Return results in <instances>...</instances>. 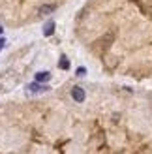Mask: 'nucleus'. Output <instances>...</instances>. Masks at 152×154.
I'll list each match as a JSON object with an SVG mask.
<instances>
[{
  "label": "nucleus",
  "mask_w": 152,
  "mask_h": 154,
  "mask_svg": "<svg viewBox=\"0 0 152 154\" xmlns=\"http://www.w3.org/2000/svg\"><path fill=\"white\" fill-rule=\"evenodd\" d=\"M71 98H73V102L83 103V102H85V98H87L85 88H81V87H73V88H71Z\"/></svg>",
  "instance_id": "f257e3e1"
},
{
  "label": "nucleus",
  "mask_w": 152,
  "mask_h": 154,
  "mask_svg": "<svg viewBox=\"0 0 152 154\" xmlns=\"http://www.w3.org/2000/svg\"><path fill=\"white\" fill-rule=\"evenodd\" d=\"M26 88H28L30 92H47V90H49V87H47L45 83H38V81L26 85Z\"/></svg>",
  "instance_id": "f03ea898"
},
{
  "label": "nucleus",
  "mask_w": 152,
  "mask_h": 154,
  "mask_svg": "<svg viewBox=\"0 0 152 154\" xmlns=\"http://www.w3.org/2000/svg\"><path fill=\"white\" fill-rule=\"evenodd\" d=\"M55 10H56L55 4H41L38 8V13L40 15H51V13H55Z\"/></svg>",
  "instance_id": "7ed1b4c3"
},
{
  "label": "nucleus",
  "mask_w": 152,
  "mask_h": 154,
  "mask_svg": "<svg viewBox=\"0 0 152 154\" xmlns=\"http://www.w3.org/2000/svg\"><path fill=\"white\" fill-rule=\"evenodd\" d=\"M55 28H56V25H55V21H49L47 23V25H45L43 26V36H53V34H55Z\"/></svg>",
  "instance_id": "20e7f679"
},
{
  "label": "nucleus",
  "mask_w": 152,
  "mask_h": 154,
  "mask_svg": "<svg viewBox=\"0 0 152 154\" xmlns=\"http://www.w3.org/2000/svg\"><path fill=\"white\" fill-rule=\"evenodd\" d=\"M49 79H51V73L49 72H38L36 77H34V81H38V83H47Z\"/></svg>",
  "instance_id": "39448f33"
},
{
  "label": "nucleus",
  "mask_w": 152,
  "mask_h": 154,
  "mask_svg": "<svg viewBox=\"0 0 152 154\" xmlns=\"http://www.w3.org/2000/svg\"><path fill=\"white\" fill-rule=\"evenodd\" d=\"M58 68L60 70H70V60L66 57H60V62H58Z\"/></svg>",
  "instance_id": "423d86ee"
},
{
  "label": "nucleus",
  "mask_w": 152,
  "mask_h": 154,
  "mask_svg": "<svg viewBox=\"0 0 152 154\" xmlns=\"http://www.w3.org/2000/svg\"><path fill=\"white\" fill-rule=\"evenodd\" d=\"M85 75H87V68H83V66L77 68V77H85Z\"/></svg>",
  "instance_id": "0eeeda50"
},
{
  "label": "nucleus",
  "mask_w": 152,
  "mask_h": 154,
  "mask_svg": "<svg viewBox=\"0 0 152 154\" xmlns=\"http://www.w3.org/2000/svg\"><path fill=\"white\" fill-rule=\"evenodd\" d=\"M4 45H6V40H4V38H0V49H2Z\"/></svg>",
  "instance_id": "6e6552de"
},
{
  "label": "nucleus",
  "mask_w": 152,
  "mask_h": 154,
  "mask_svg": "<svg viewBox=\"0 0 152 154\" xmlns=\"http://www.w3.org/2000/svg\"><path fill=\"white\" fill-rule=\"evenodd\" d=\"M2 32H4V28H2V26H0V34H2Z\"/></svg>",
  "instance_id": "1a4fd4ad"
}]
</instances>
